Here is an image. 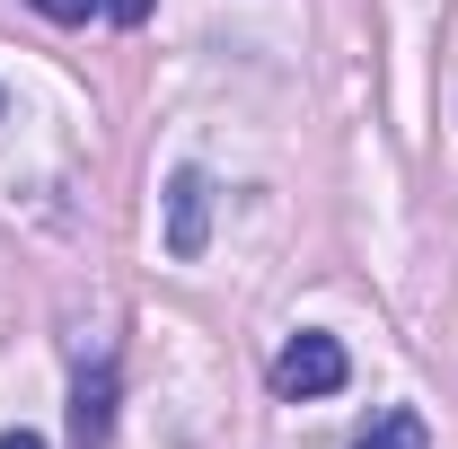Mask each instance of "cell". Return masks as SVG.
Wrapping results in <instances>:
<instances>
[{
    "label": "cell",
    "mask_w": 458,
    "mask_h": 449,
    "mask_svg": "<svg viewBox=\"0 0 458 449\" xmlns=\"http://www.w3.org/2000/svg\"><path fill=\"white\" fill-rule=\"evenodd\" d=\"M344 370H352V361H344L335 335H291L283 352H274V388L283 396H335Z\"/></svg>",
    "instance_id": "obj_1"
},
{
    "label": "cell",
    "mask_w": 458,
    "mask_h": 449,
    "mask_svg": "<svg viewBox=\"0 0 458 449\" xmlns=\"http://www.w3.org/2000/svg\"><path fill=\"white\" fill-rule=\"evenodd\" d=\"M203 238H212V176H203V168H176L168 176V256H176V265H194Z\"/></svg>",
    "instance_id": "obj_2"
},
{
    "label": "cell",
    "mask_w": 458,
    "mask_h": 449,
    "mask_svg": "<svg viewBox=\"0 0 458 449\" xmlns=\"http://www.w3.org/2000/svg\"><path fill=\"white\" fill-rule=\"evenodd\" d=\"M114 432V361H80L71 379V449H106Z\"/></svg>",
    "instance_id": "obj_3"
},
{
    "label": "cell",
    "mask_w": 458,
    "mask_h": 449,
    "mask_svg": "<svg viewBox=\"0 0 458 449\" xmlns=\"http://www.w3.org/2000/svg\"><path fill=\"white\" fill-rule=\"evenodd\" d=\"M352 449H432V432H423V414H405V405H397V414H379Z\"/></svg>",
    "instance_id": "obj_4"
},
{
    "label": "cell",
    "mask_w": 458,
    "mask_h": 449,
    "mask_svg": "<svg viewBox=\"0 0 458 449\" xmlns=\"http://www.w3.org/2000/svg\"><path fill=\"white\" fill-rule=\"evenodd\" d=\"M27 9H45V18H54V27H89V18H98V9H106V0H27Z\"/></svg>",
    "instance_id": "obj_5"
},
{
    "label": "cell",
    "mask_w": 458,
    "mask_h": 449,
    "mask_svg": "<svg viewBox=\"0 0 458 449\" xmlns=\"http://www.w3.org/2000/svg\"><path fill=\"white\" fill-rule=\"evenodd\" d=\"M106 18H114V27H141V18H150V0H106Z\"/></svg>",
    "instance_id": "obj_6"
},
{
    "label": "cell",
    "mask_w": 458,
    "mask_h": 449,
    "mask_svg": "<svg viewBox=\"0 0 458 449\" xmlns=\"http://www.w3.org/2000/svg\"><path fill=\"white\" fill-rule=\"evenodd\" d=\"M0 449H45V441H36V432H0Z\"/></svg>",
    "instance_id": "obj_7"
}]
</instances>
